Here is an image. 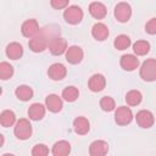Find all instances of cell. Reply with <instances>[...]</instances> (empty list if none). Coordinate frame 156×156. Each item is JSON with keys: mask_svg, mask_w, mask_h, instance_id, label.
I'll use <instances>...</instances> for the list:
<instances>
[{"mask_svg": "<svg viewBox=\"0 0 156 156\" xmlns=\"http://www.w3.org/2000/svg\"><path fill=\"white\" fill-rule=\"evenodd\" d=\"M52 37L54 35H51V37L48 35V28L40 29L38 32V34H35L33 38L29 39L28 46L33 52H41L49 46V41Z\"/></svg>", "mask_w": 156, "mask_h": 156, "instance_id": "cell-1", "label": "cell"}, {"mask_svg": "<svg viewBox=\"0 0 156 156\" xmlns=\"http://www.w3.org/2000/svg\"><path fill=\"white\" fill-rule=\"evenodd\" d=\"M140 78L145 82H155L156 80V60L147 58L143 62L140 71Z\"/></svg>", "mask_w": 156, "mask_h": 156, "instance_id": "cell-2", "label": "cell"}, {"mask_svg": "<svg viewBox=\"0 0 156 156\" xmlns=\"http://www.w3.org/2000/svg\"><path fill=\"white\" fill-rule=\"evenodd\" d=\"M32 124L28 119L26 118H21L16 122L15 124V128H13V133H15V136L20 140H26V139H29L30 135H32Z\"/></svg>", "mask_w": 156, "mask_h": 156, "instance_id": "cell-3", "label": "cell"}, {"mask_svg": "<svg viewBox=\"0 0 156 156\" xmlns=\"http://www.w3.org/2000/svg\"><path fill=\"white\" fill-rule=\"evenodd\" d=\"M83 10L77 6V5H71V6H67L66 10L63 11V20L69 23V24H78L82 22L83 20Z\"/></svg>", "mask_w": 156, "mask_h": 156, "instance_id": "cell-4", "label": "cell"}, {"mask_svg": "<svg viewBox=\"0 0 156 156\" xmlns=\"http://www.w3.org/2000/svg\"><path fill=\"white\" fill-rule=\"evenodd\" d=\"M113 15L116 17V20L121 23H126L130 20L132 17V7L128 2H118L115 6V11Z\"/></svg>", "mask_w": 156, "mask_h": 156, "instance_id": "cell-5", "label": "cell"}, {"mask_svg": "<svg viewBox=\"0 0 156 156\" xmlns=\"http://www.w3.org/2000/svg\"><path fill=\"white\" fill-rule=\"evenodd\" d=\"M48 48H49V51H50L52 55L60 56V55H62L63 52H66V50H67V41H66L63 38L58 37V35H54V37L50 39Z\"/></svg>", "mask_w": 156, "mask_h": 156, "instance_id": "cell-6", "label": "cell"}, {"mask_svg": "<svg viewBox=\"0 0 156 156\" xmlns=\"http://www.w3.org/2000/svg\"><path fill=\"white\" fill-rule=\"evenodd\" d=\"M133 112L127 106H119L115 112V122L118 126H127L133 121Z\"/></svg>", "mask_w": 156, "mask_h": 156, "instance_id": "cell-7", "label": "cell"}, {"mask_svg": "<svg viewBox=\"0 0 156 156\" xmlns=\"http://www.w3.org/2000/svg\"><path fill=\"white\" fill-rule=\"evenodd\" d=\"M135 121L138 123V126L140 128H144V129H147V128H151L155 123V117L152 115L151 111L149 110H140L136 116H135Z\"/></svg>", "mask_w": 156, "mask_h": 156, "instance_id": "cell-8", "label": "cell"}, {"mask_svg": "<svg viewBox=\"0 0 156 156\" xmlns=\"http://www.w3.org/2000/svg\"><path fill=\"white\" fill-rule=\"evenodd\" d=\"M40 30L39 28V24L37 22V20L34 18H29L27 21H24L21 26V33L23 37L26 38H33L35 34H38V32Z\"/></svg>", "mask_w": 156, "mask_h": 156, "instance_id": "cell-9", "label": "cell"}, {"mask_svg": "<svg viewBox=\"0 0 156 156\" xmlns=\"http://www.w3.org/2000/svg\"><path fill=\"white\" fill-rule=\"evenodd\" d=\"M65 54H66L67 62H69L71 65H78L83 60V56H84L82 48H79L77 45H72V46L67 48Z\"/></svg>", "mask_w": 156, "mask_h": 156, "instance_id": "cell-10", "label": "cell"}, {"mask_svg": "<svg viewBox=\"0 0 156 156\" xmlns=\"http://www.w3.org/2000/svg\"><path fill=\"white\" fill-rule=\"evenodd\" d=\"M45 106L46 108L52 112V113H57L62 110L63 107V104H62V99L56 95V94H50L45 98Z\"/></svg>", "mask_w": 156, "mask_h": 156, "instance_id": "cell-11", "label": "cell"}, {"mask_svg": "<svg viewBox=\"0 0 156 156\" xmlns=\"http://www.w3.org/2000/svg\"><path fill=\"white\" fill-rule=\"evenodd\" d=\"M66 74H67L66 67L62 63H58V62L52 63L48 69V76L52 80H61L66 77Z\"/></svg>", "mask_w": 156, "mask_h": 156, "instance_id": "cell-12", "label": "cell"}, {"mask_svg": "<svg viewBox=\"0 0 156 156\" xmlns=\"http://www.w3.org/2000/svg\"><path fill=\"white\" fill-rule=\"evenodd\" d=\"M105 85H106V79H105V77H104L102 74H100V73L93 74V76L89 78V80H88V87H89V89H90L91 91H94V93H99V91L104 90Z\"/></svg>", "mask_w": 156, "mask_h": 156, "instance_id": "cell-13", "label": "cell"}, {"mask_svg": "<svg viewBox=\"0 0 156 156\" xmlns=\"http://www.w3.org/2000/svg\"><path fill=\"white\" fill-rule=\"evenodd\" d=\"M108 152V144L105 140H95L89 146V154L91 156H104Z\"/></svg>", "mask_w": 156, "mask_h": 156, "instance_id": "cell-14", "label": "cell"}, {"mask_svg": "<svg viewBox=\"0 0 156 156\" xmlns=\"http://www.w3.org/2000/svg\"><path fill=\"white\" fill-rule=\"evenodd\" d=\"M119 65H121V67H122L124 71L132 72V71H134V69L138 68V66H139V60L136 58V56H134V55H132V54H127V55H123V56L121 57Z\"/></svg>", "mask_w": 156, "mask_h": 156, "instance_id": "cell-15", "label": "cell"}, {"mask_svg": "<svg viewBox=\"0 0 156 156\" xmlns=\"http://www.w3.org/2000/svg\"><path fill=\"white\" fill-rule=\"evenodd\" d=\"M91 35L95 40H99V41H102L105 39H107L108 37V28L106 24L101 23V22H98L93 26L91 28Z\"/></svg>", "mask_w": 156, "mask_h": 156, "instance_id": "cell-16", "label": "cell"}, {"mask_svg": "<svg viewBox=\"0 0 156 156\" xmlns=\"http://www.w3.org/2000/svg\"><path fill=\"white\" fill-rule=\"evenodd\" d=\"M45 108L46 106H44L43 104L34 102L28 108V117L33 121H40L45 116Z\"/></svg>", "mask_w": 156, "mask_h": 156, "instance_id": "cell-17", "label": "cell"}, {"mask_svg": "<svg viewBox=\"0 0 156 156\" xmlns=\"http://www.w3.org/2000/svg\"><path fill=\"white\" fill-rule=\"evenodd\" d=\"M89 13L96 20H102L107 15V9L102 2L94 1L89 5Z\"/></svg>", "mask_w": 156, "mask_h": 156, "instance_id": "cell-18", "label": "cell"}, {"mask_svg": "<svg viewBox=\"0 0 156 156\" xmlns=\"http://www.w3.org/2000/svg\"><path fill=\"white\" fill-rule=\"evenodd\" d=\"M5 52H6V56L9 58H11V60H18L23 55V48H22V45L20 43L13 41V43H10L6 46Z\"/></svg>", "mask_w": 156, "mask_h": 156, "instance_id": "cell-19", "label": "cell"}, {"mask_svg": "<svg viewBox=\"0 0 156 156\" xmlns=\"http://www.w3.org/2000/svg\"><path fill=\"white\" fill-rule=\"evenodd\" d=\"M73 129H74V132H76L77 134L84 135V134H87V133L89 132V129H90V123H89V121H88L85 117L79 116V117H77V118L73 121Z\"/></svg>", "mask_w": 156, "mask_h": 156, "instance_id": "cell-20", "label": "cell"}, {"mask_svg": "<svg viewBox=\"0 0 156 156\" xmlns=\"http://www.w3.org/2000/svg\"><path fill=\"white\" fill-rule=\"evenodd\" d=\"M71 152V144L66 140H60L54 144L51 154L54 156H67Z\"/></svg>", "mask_w": 156, "mask_h": 156, "instance_id": "cell-21", "label": "cell"}, {"mask_svg": "<svg viewBox=\"0 0 156 156\" xmlns=\"http://www.w3.org/2000/svg\"><path fill=\"white\" fill-rule=\"evenodd\" d=\"M15 95L21 101H29L33 98V90L28 85H18L15 90Z\"/></svg>", "mask_w": 156, "mask_h": 156, "instance_id": "cell-22", "label": "cell"}, {"mask_svg": "<svg viewBox=\"0 0 156 156\" xmlns=\"http://www.w3.org/2000/svg\"><path fill=\"white\" fill-rule=\"evenodd\" d=\"M0 123L4 128H9V127H12L13 124H16L15 112L11 110H4L0 115Z\"/></svg>", "mask_w": 156, "mask_h": 156, "instance_id": "cell-23", "label": "cell"}, {"mask_svg": "<svg viewBox=\"0 0 156 156\" xmlns=\"http://www.w3.org/2000/svg\"><path fill=\"white\" fill-rule=\"evenodd\" d=\"M79 96V90L73 87V85H69V87H66L63 90H62V98L63 100H66L67 102H73L78 99Z\"/></svg>", "mask_w": 156, "mask_h": 156, "instance_id": "cell-24", "label": "cell"}, {"mask_svg": "<svg viewBox=\"0 0 156 156\" xmlns=\"http://www.w3.org/2000/svg\"><path fill=\"white\" fill-rule=\"evenodd\" d=\"M132 41H130V38L126 34H119L115 38V41H113V46L117 49V50H126L130 46Z\"/></svg>", "mask_w": 156, "mask_h": 156, "instance_id": "cell-25", "label": "cell"}, {"mask_svg": "<svg viewBox=\"0 0 156 156\" xmlns=\"http://www.w3.org/2000/svg\"><path fill=\"white\" fill-rule=\"evenodd\" d=\"M133 51L138 56H144L150 51V44L146 40H138L133 44Z\"/></svg>", "mask_w": 156, "mask_h": 156, "instance_id": "cell-26", "label": "cell"}, {"mask_svg": "<svg viewBox=\"0 0 156 156\" xmlns=\"http://www.w3.org/2000/svg\"><path fill=\"white\" fill-rule=\"evenodd\" d=\"M143 100V95L139 90H129L126 95V102L129 106H136L141 102Z\"/></svg>", "mask_w": 156, "mask_h": 156, "instance_id": "cell-27", "label": "cell"}, {"mask_svg": "<svg viewBox=\"0 0 156 156\" xmlns=\"http://www.w3.org/2000/svg\"><path fill=\"white\" fill-rule=\"evenodd\" d=\"M13 76V67L9 62H1L0 63V78L2 80H7Z\"/></svg>", "mask_w": 156, "mask_h": 156, "instance_id": "cell-28", "label": "cell"}, {"mask_svg": "<svg viewBox=\"0 0 156 156\" xmlns=\"http://www.w3.org/2000/svg\"><path fill=\"white\" fill-rule=\"evenodd\" d=\"M100 107H101V110H104L106 112H111L116 107L115 100L111 96H102L100 100Z\"/></svg>", "mask_w": 156, "mask_h": 156, "instance_id": "cell-29", "label": "cell"}, {"mask_svg": "<svg viewBox=\"0 0 156 156\" xmlns=\"http://www.w3.org/2000/svg\"><path fill=\"white\" fill-rule=\"evenodd\" d=\"M49 154V149L44 144H37L32 149V155L33 156H45Z\"/></svg>", "mask_w": 156, "mask_h": 156, "instance_id": "cell-30", "label": "cell"}, {"mask_svg": "<svg viewBox=\"0 0 156 156\" xmlns=\"http://www.w3.org/2000/svg\"><path fill=\"white\" fill-rule=\"evenodd\" d=\"M69 0H50V5L55 10H62L68 6Z\"/></svg>", "mask_w": 156, "mask_h": 156, "instance_id": "cell-31", "label": "cell"}, {"mask_svg": "<svg viewBox=\"0 0 156 156\" xmlns=\"http://www.w3.org/2000/svg\"><path fill=\"white\" fill-rule=\"evenodd\" d=\"M145 30L147 34H151V35L156 34V17L147 21V23L145 24Z\"/></svg>", "mask_w": 156, "mask_h": 156, "instance_id": "cell-32", "label": "cell"}]
</instances>
